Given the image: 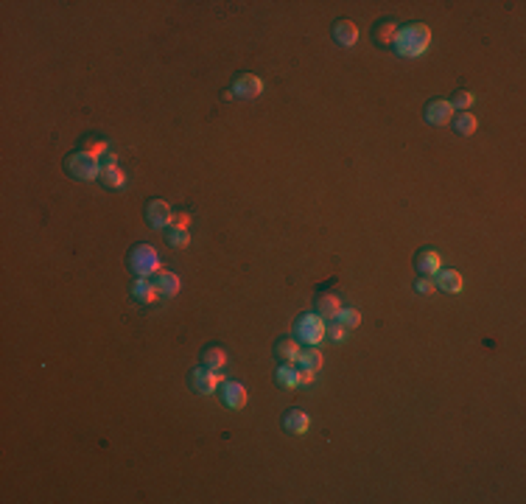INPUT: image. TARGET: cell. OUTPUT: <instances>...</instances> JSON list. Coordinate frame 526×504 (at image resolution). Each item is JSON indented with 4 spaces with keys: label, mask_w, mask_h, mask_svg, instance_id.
Instances as JSON below:
<instances>
[{
    "label": "cell",
    "mask_w": 526,
    "mask_h": 504,
    "mask_svg": "<svg viewBox=\"0 0 526 504\" xmlns=\"http://www.w3.org/2000/svg\"><path fill=\"white\" fill-rule=\"evenodd\" d=\"M297 356H299V342H297L294 336H283V339L274 342V358H277V365H294Z\"/></svg>",
    "instance_id": "ac0fdd59"
},
{
    "label": "cell",
    "mask_w": 526,
    "mask_h": 504,
    "mask_svg": "<svg viewBox=\"0 0 526 504\" xmlns=\"http://www.w3.org/2000/svg\"><path fill=\"white\" fill-rule=\"evenodd\" d=\"M126 266L134 277H155L163 269V261L152 244H134L126 255Z\"/></svg>",
    "instance_id": "7a4b0ae2"
},
{
    "label": "cell",
    "mask_w": 526,
    "mask_h": 504,
    "mask_svg": "<svg viewBox=\"0 0 526 504\" xmlns=\"http://www.w3.org/2000/svg\"><path fill=\"white\" fill-rule=\"evenodd\" d=\"M473 101H476V96H473L471 90H457V93H454V98H450L448 104L454 107V110H459V112H468V110L473 107Z\"/></svg>",
    "instance_id": "4316f807"
},
{
    "label": "cell",
    "mask_w": 526,
    "mask_h": 504,
    "mask_svg": "<svg viewBox=\"0 0 526 504\" xmlns=\"http://www.w3.org/2000/svg\"><path fill=\"white\" fill-rule=\"evenodd\" d=\"M325 320L311 311V314H299L294 322V339L303 345V347H319L325 342Z\"/></svg>",
    "instance_id": "277c9868"
},
{
    "label": "cell",
    "mask_w": 526,
    "mask_h": 504,
    "mask_svg": "<svg viewBox=\"0 0 526 504\" xmlns=\"http://www.w3.org/2000/svg\"><path fill=\"white\" fill-rule=\"evenodd\" d=\"M333 320L342 322L347 331H353V328L361 325V311H358V309H339V314H336Z\"/></svg>",
    "instance_id": "484cf974"
},
{
    "label": "cell",
    "mask_w": 526,
    "mask_h": 504,
    "mask_svg": "<svg viewBox=\"0 0 526 504\" xmlns=\"http://www.w3.org/2000/svg\"><path fill=\"white\" fill-rule=\"evenodd\" d=\"M414 269H417V275H423V277H434V275L442 269V255H439L434 247H420V250L414 252Z\"/></svg>",
    "instance_id": "30bf717a"
},
{
    "label": "cell",
    "mask_w": 526,
    "mask_h": 504,
    "mask_svg": "<svg viewBox=\"0 0 526 504\" xmlns=\"http://www.w3.org/2000/svg\"><path fill=\"white\" fill-rule=\"evenodd\" d=\"M62 166H64V171H67L73 180H79V182H93V180L101 177V160L93 157V155L85 152V149L70 152Z\"/></svg>",
    "instance_id": "3957f363"
},
{
    "label": "cell",
    "mask_w": 526,
    "mask_h": 504,
    "mask_svg": "<svg viewBox=\"0 0 526 504\" xmlns=\"http://www.w3.org/2000/svg\"><path fill=\"white\" fill-rule=\"evenodd\" d=\"M325 336H331V342H344V336H347V328L342 325V322H336V320H328V325H325Z\"/></svg>",
    "instance_id": "83f0119b"
},
{
    "label": "cell",
    "mask_w": 526,
    "mask_h": 504,
    "mask_svg": "<svg viewBox=\"0 0 526 504\" xmlns=\"http://www.w3.org/2000/svg\"><path fill=\"white\" fill-rule=\"evenodd\" d=\"M171 225H177V227H191V213L188 210H179V213H174V222Z\"/></svg>",
    "instance_id": "f546056e"
},
{
    "label": "cell",
    "mask_w": 526,
    "mask_h": 504,
    "mask_svg": "<svg viewBox=\"0 0 526 504\" xmlns=\"http://www.w3.org/2000/svg\"><path fill=\"white\" fill-rule=\"evenodd\" d=\"M199 365L207 367V370H224V365H227V353H224V347L218 345H210L199 353Z\"/></svg>",
    "instance_id": "d6986e66"
},
{
    "label": "cell",
    "mask_w": 526,
    "mask_h": 504,
    "mask_svg": "<svg viewBox=\"0 0 526 504\" xmlns=\"http://www.w3.org/2000/svg\"><path fill=\"white\" fill-rule=\"evenodd\" d=\"M434 286H437V289H442V292H448V295H459L465 289L462 275L457 269H439L434 275Z\"/></svg>",
    "instance_id": "9a60e30c"
},
{
    "label": "cell",
    "mask_w": 526,
    "mask_h": 504,
    "mask_svg": "<svg viewBox=\"0 0 526 504\" xmlns=\"http://www.w3.org/2000/svg\"><path fill=\"white\" fill-rule=\"evenodd\" d=\"M395 53L403 59H417L431 48V28L426 23H409L401 26L398 37H395Z\"/></svg>",
    "instance_id": "6da1fadb"
},
{
    "label": "cell",
    "mask_w": 526,
    "mask_h": 504,
    "mask_svg": "<svg viewBox=\"0 0 526 504\" xmlns=\"http://www.w3.org/2000/svg\"><path fill=\"white\" fill-rule=\"evenodd\" d=\"M398 31H401V23H398L395 17H384V20L375 23V28H372V40L378 42V45H384V48H389V45H395Z\"/></svg>",
    "instance_id": "5bb4252c"
},
{
    "label": "cell",
    "mask_w": 526,
    "mask_h": 504,
    "mask_svg": "<svg viewBox=\"0 0 526 504\" xmlns=\"http://www.w3.org/2000/svg\"><path fill=\"white\" fill-rule=\"evenodd\" d=\"M331 31H333V40H336L342 48H353V45L358 42V26H356L353 20H344V17H342V20L333 23Z\"/></svg>",
    "instance_id": "e0dca14e"
},
{
    "label": "cell",
    "mask_w": 526,
    "mask_h": 504,
    "mask_svg": "<svg viewBox=\"0 0 526 504\" xmlns=\"http://www.w3.org/2000/svg\"><path fill=\"white\" fill-rule=\"evenodd\" d=\"M233 96L236 98H258L261 93H263V79L261 76H255V73H238L236 79H233Z\"/></svg>",
    "instance_id": "9c48e42d"
},
{
    "label": "cell",
    "mask_w": 526,
    "mask_h": 504,
    "mask_svg": "<svg viewBox=\"0 0 526 504\" xmlns=\"http://www.w3.org/2000/svg\"><path fill=\"white\" fill-rule=\"evenodd\" d=\"M221 381H224L221 370H207L202 365L188 373V390L196 392V395H213V392H218Z\"/></svg>",
    "instance_id": "5b68a950"
},
{
    "label": "cell",
    "mask_w": 526,
    "mask_h": 504,
    "mask_svg": "<svg viewBox=\"0 0 526 504\" xmlns=\"http://www.w3.org/2000/svg\"><path fill=\"white\" fill-rule=\"evenodd\" d=\"M98 182H101L107 191H123V188H126V174H123L121 166H101Z\"/></svg>",
    "instance_id": "44dd1931"
},
{
    "label": "cell",
    "mask_w": 526,
    "mask_h": 504,
    "mask_svg": "<svg viewBox=\"0 0 526 504\" xmlns=\"http://www.w3.org/2000/svg\"><path fill=\"white\" fill-rule=\"evenodd\" d=\"M314 379H317V373H311V370H299V387L314 384Z\"/></svg>",
    "instance_id": "4dcf8cb0"
},
{
    "label": "cell",
    "mask_w": 526,
    "mask_h": 504,
    "mask_svg": "<svg viewBox=\"0 0 526 504\" xmlns=\"http://www.w3.org/2000/svg\"><path fill=\"white\" fill-rule=\"evenodd\" d=\"M450 126H454V132H457V134L471 137V134L476 132L479 121H476V115L468 110V112H454V118H450Z\"/></svg>",
    "instance_id": "cb8c5ba5"
},
{
    "label": "cell",
    "mask_w": 526,
    "mask_h": 504,
    "mask_svg": "<svg viewBox=\"0 0 526 504\" xmlns=\"http://www.w3.org/2000/svg\"><path fill=\"white\" fill-rule=\"evenodd\" d=\"M414 292H417V295H426V297H428V295H434V292H437L434 277H423V275H420V277L414 280Z\"/></svg>",
    "instance_id": "f1b7e54d"
},
{
    "label": "cell",
    "mask_w": 526,
    "mask_h": 504,
    "mask_svg": "<svg viewBox=\"0 0 526 504\" xmlns=\"http://www.w3.org/2000/svg\"><path fill=\"white\" fill-rule=\"evenodd\" d=\"M218 398H221V403L227 406V409H244L247 401H249L247 387L241 381H227V379L218 384Z\"/></svg>",
    "instance_id": "ba28073f"
},
{
    "label": "cell",
    "mask_w": 526,
    "mask_h": 504,
    "mask_svg": "<svg viewBox=\"0 0 526 504\" xmlns=\"http://www.w3.org/2000/svg\"><path fill=\"white\" fill-rule=\"evenodd\" d=\"M152 280H155V286L160 289V295H163V297H177V295H179V289H182L179 275H177V272H171V269H160Z\"/></svg>",
    "instance_id": "2e32d148"
},
{
    "label": "cell",
    "mask_w": 526,
    "mask_h": 504,
    "mask_svg": "<svg viewBox=\"0 0 526 504\" xmlns=\"http://www.w3.org/2000/svg\"><path fill=\"white\" fill-rule=\"evenodd\" d=\"M294 367H297V370L319 373V367H322V353H319V347H299V356H297Z\"/></svg>",
    "instance_id": "ffe728a7"
},
{
    "label": "cell",
    "mask_w": 526,
    "mask_h": 504,
    "mask_svg": "<svg viewBox=\"0 0 526 504\" xmlns=\"http://www.w3.org/2000/svg\"><path fill=\"white\" fill-rule=\"evenodd\" d=\"M146 222L152 225L155 230H166V227H171V222H174V210H171V205H168L166 199H148V202H146Z\"/></svg>",
    "instance_id": "8992f818"
},
{
    "label": "cell",
    "mask_w": 526,
    "mask_h": 504,
    "mask_svg": "<svg viewBox=\"0 0 526 504\" xmlns=\"http://www.w3.org/2000/svg\"><path fill=\"white\" fill-rule=\"evenodd\" d=\"M274 384L280 390H297L299 387V370L294 365H280L274 370Z\"/></svg>",
    "instance_id": "603a6c76"
},
{
    "label": "cell",
    "mask_w": 526,
    "mask_h": 504,
    "mask_svg": "<svg viewBox=\"0 0 526 504\" xmlns=\"http://www.w3.org/2000/svg\"><path fill=\"white\" fill-rule=\"evenodd\" d=\"M280 423H283V428L288 431V435H306V431L311 428V417H308V412L306 409H299V406H288L286 412H283V417H280Z\"/></svg>",
    "instance_id": "8fae6325"
},
{
    "label": "cell",
    "mask_w": 526,
    "mask_h": 504,
    "mask_svg": "<svg viewBox=\"0 0 526 504\" xmlns=\"http://www.w3.org/2000/svg\"><path fill=\"white\" fill-rule=\"evenodd\" d=\"M129 295H132V300H134L137 306H157V303H160V297H163L152 277H134V280H132V289H129Z\"/></svg>",
    "instance_id": "52a82bcc"
},
{
    "label": "cell",
    "mask_w": 526,
    "mask_h": 504,
    "mask_svg": "<svg viewBox=\"0 0 526 504\" xmlns=\"http://www.w3.org/2000/svg\"><path fill=\"white\" fill-rule=\"evenodd\" d=\"M423 118H426L431 126H448L450 118H454V107H450L448 101H442V98H434V101L426 104Z\"/></svg>",
    "instance_id": "7c38bea8"
},
{
    "label": "cell",
    "mask_w": 526,
    "mask_h": 504,
    "mask_svg": "<svg viewBox=\"0 0 526 504\" xmlns=\"http://www.w3.org/2000/svg\"><path fill=\"white\" fill-rule=\"evenodd\" d=\"M79 149H85V152H90L93 157H98V160H104L112 149H109V140L107 137H101V134H85L82 140H79Z\"/></svg>",
    "instance_id": "7402d4cb"
},
{
    "label": "cell",
    "mask_w": 526,
    "mask_h": 504,
    "mask_svg": "<svg viewBox=\"0 0 526 504\" xmlns=\"http://www.w3.org/2000/svg\"><path fill=\"white\" fill-rule=\"evenodd\" d=\"M339 309H342V297L336 295V292H317V297H314V311L328 322V320H333L336 314H339Z\"/></svg>",
    "instance_id": "4fadbf2b"
},
{
    "label": "cell",
    "mask_w": 526,
    "mask_h": 504,
    "mask_svg": "<svg viewBox=\"0 0 526 504\" xmlns=\"http://www.w3.org/2000/svg\"><path fill=\"white\" fill-rule=\"evenodd\" d=\"M163 238H166V244H168L171 250H185V247L191 244V230L171 225V227L163 230Z\"/></svg>",
    "instance_id": "d4e9b609"
}]
</instances>
